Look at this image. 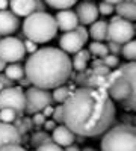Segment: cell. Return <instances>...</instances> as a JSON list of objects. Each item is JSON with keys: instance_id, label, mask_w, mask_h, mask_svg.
I'll list each match as a JSON object with an SVG mask.
<instances>
[{"instance_id": "1", "label": "cell", "mask_w": 136, "mask_h": 151, "mask_svg": "<svg viewBox=\"0 0 136 151\" xmlns=\"http://www.w3.org/2000/svg\"><path fill=\"white\" fill-rule=\"evenodd\" d=\"M64 116L65 125L74 134L95 137L112 127L115 104L103 89L79 88L64 103Z\"/></svg>"}, {"instance_id": "2", "label": "cell", "mask_w": 136, "mask_h": 151, "mask_svg": "<svg viewBox=\"0 0 136 151\" xmlns=\"http://www.w3.org/2000/svg\"><path fill=\"white\" fill-rule=\"evenodd\" d=\"M24 71L33 86L48 91L67 83L73 71V62L64 50L44 47L29 56Z\"/></svg>"}, {"instance_id": "3", "label": "cell", "mask_w": 136, "mask_h": 151, "mask_svg": "<svg viewBox=\"0 0 136 151\" xmlns=\"http://www.w3.org/2000/svg\"><path fill=\"white\" fill-rule=\"evenodd\" d=\"M23 33L27 40L44 44L52 41L58 33V24L53 15L47 12H35L23 21Z\"/></svg>"}, {"instance_id": "4", "label": "cell", "mask_w": 136, "mask_h": 151, "mask_svg": "<svg viewBox=\"0 0 136 151\" xmlns=\"http://www.w3.org/2000/svg\"><path fill=\"white\" fill-rule=\"evenodd\" d=\"M101 151H136V129L126 124L110 127L103 134Z\"/></svg>"}, {"instance_id": "5", "label": "cell", "mask_w": 136, "mask_h": 151, "mask_svg": "<svg viewBox=\"0 0 136 151\" xmlns=\"http://www.w3.org/2000/svg\"><path fill=\"white\" fill-rule=\"evenodd\" d=\"M135 33H136L135 26L129 20H124L118 15L114 17L112 20H109V29H107V40L109 41L124 45L133 40Z\"/></svg>"}, {"instance_id": "6", "label": "cell", "mask_w": 136, "mask_h": 151, "mask_svg": "<svg viewBox=\"0 0 136 151\" xmlns=\"http://www.w3.org/2000/svg\"><path fill=\"white\" fill-rule=\"evenodd\" d=\"M26 56L24 42L15 36H5L0 40V58L6 64H17Z\"/></svg>"}, {"instance_id": "7", "label": "cell", "mask_w": 136, "mask_h": 151, "mask_svg": "<svg viewBox=\"0 0 136 151\" xmlns=\"http://www.w3.org/2000/svg\"><path fill=\"white\" fill-rule=\"evenodd\" d=\"M53 95L50 91L32 86L26 91V112L30 115L42 112L47 106H52Z\"/></svg>"}, {"instance_id": "8", "label": "cell", "mask_w": 136, "mask_h": 151, "mask_svg": "<svg viewBox=\"0 0 136 151\" xmlns=\"http://www.w3.org/2000/svg\"><path fill=\"white\" fill-rule=\"evenodd\" d=\"M2 109H14L17 113L26 112V92L18 86L5 88L0 92V110Z\"/></svg>"}, {"instance_id": "9", "label": "cell", "mask_w": 136, "mask_h": 151, "mask_svg": "<svg viewBox=\"0 0 136 151\" xmlns=\"http://www.w3.org/2000/svg\"><path fill=\"white\" fill-rule=\"evenodd\" d=\"M121 76L126 79L130 88V94L126 101H122V107L126 110H136V60L127 62V64L119 67Z\"/></svg>"}, {"instance_id": "10", "label": "cell", "mask_w": 136, "mask_h": 151, "mask_svg": "<svg viewBox=\"0 0 136 151\" xmlns=\"http://www.w3.org/2000/svg\"><path fill=\"white\" fill-rule=\"evenodd\" d=\"M130 94V88L126 79L121 76L119 70H115L114 73H110V85L107 88V95L115 100V101H126L127 97Z\"/></svg>"}, {"instance_id": "11", "label": "cell", "mask_w": 136, "mask_h": 151, "mask_svg": "<svg viewBox=\"0 0 136 151\" xmlns=\"http://www.w3.org/2000/svg\"><path fill=\"white\" fill-rule=\"evenodd\" d=\"M76 14L79 18V23L82 26H91L92 23L98 20V6L94 5L92 2H82L77 5Z\"/></svg>"}, {"instance_id": "12", "label": "cell", "mask_w": 136, "mask_h": 151, "mask_svg": "<svg viewBox=\"0 0 136 151\" xmlns=\"http://www.w3.org/2000/svg\"><path fill=\"white\" fill-rule=\"evenodd\" d=\"M56 24H58V30H62L64 33L67 32H73L76 30L79 26V18L77 14L71 9H65V11H59L55 15Z\"/></svg>"}, {"instance_id": "13", "label": "cell", "mask_w": 136, "mask_h": 151, "mask_svg": "<svg viewBox=\"0 0 136 151\" xmlns=\"http://www.w3.org/2000/svg\"><path fill=\"white\" fill-rule=\"evenodd\" d=\"M59 45H60V50H64V52L68 55V53H79L80 50H83V40L79 36V33L76 30L73 32H67L60 36L59 40Z\"/></svg>"}, {"instance_id": "14", "label": "cell", "mask_w": 136, "mask_h": 151, "mask_svg": "<svg viewBox=\"0 0 136 151\" xmlns=\"http://www.w3.org/2000/svg\"><path fill=\"white\" fill-rule=\"evenodd\" d=\"M20 27V20L12 11H0V36H11Z\"/></svg>"}, {"instance_id": "15", "label": "cell", "mask_w": 136, "mask_h": 151, "mask_svg": "<svg viewBox=\"0 0 136 151\" xmlns=\"http://www.w3.org/2000/svg\"><path fill=\"white\" fill-rule=\"evenodd\" d=\"M20 145L21 144V133L12 124L0 122V150L6 145Z\"/></svg>"}, {"instance_id": "16", "label": "cell", "mask_w": 136, "mask_h": 151, "mask_svg": "<svg viewBox=\"0 0 136 151\" xmlns=\"http://www.w3.org/2000/svg\"><path fill=\"white\" fill-rule=\"evenodd\" d=\"M9 8L17 17H29L36 12V0H9Z\"/></svg>"}, {"instance_id": "17", "label": "cell", "mask_w": 136, "mask_h": 151, "mask_svg": "<svg viewBox=\"0 0 136 151\" xmlns=\"http://www.w3.org/2000/svg\"><path fill=\"white\" fill-rule=\"evenodd\" d=\"M52 139L59 147L65 148V147H70V145L74 144V141H76V134H74L65 124H60V125H58V127L53 130Z\"/></svg>"}, {"instance_id": "18", "label": "cell", "mask_w": 136, "mask_h": 151, "mask_svg": "<svg viewBox=\"0 0 136 151\" xmlns=\"http://www.w3.org/2000/svg\"><path fill=\"white\" fill-rule=\"evenodd\" d=\"M115 11L118 17L129 20V21H136V3L133 0H124L119 5L115 6Z\"/></svg>"}, {"instance_id": "19", "label": "cell", "mask_w": 136, "mask_h": 151, "mask_svg": "<svg viewBox=\"0 0 136 151\" xmlns=\"http://www.w3.org/2000/svg\"><path fill=\"white\" fill-rule=\"evenodd\" d=\"M107 29H109V23L106 20H97L89 27V36L94 41L103 42L107 38Z\"/></svg>"}, {"instance_id": "20", "label": "cell", "mask_w": 136, "mask_h": 151, "mask_svg": "<svg viewBox=\"0 0 136 151\" xmlns=\"http://www.w3.org/2000/svg\"><path fill=\"white\" fill-rule=\"evenodd\" d=\"M89 50H80L79 53H76L73 62V68L76 70L77 73H83L86 70V65H88V60H89Z\"/></svg>"}, {"instance_id": "21", "label": "cell", "mask_w": 136, "mask_h": 151, "mask_svg": "<svg viewBox=\"0 0 136 151\" xmlns=\"http://www.w3.org/2000/svg\"><path fill=\"white\" fill-rule=\"evenodd\" d=\"M5 74L14 82V80H21L24 76H26V71H24V67L20 65L18 62L17 64H9L5 68Z\"/></svg>"}, {"instance_id": "22", "label": "cell", "mask_w": 136, "mask_h": 151, "mask_svg": "<svg viewBox=\"0 0 136 151\" xmlns=\"http://www.w3.org/2000/svg\"><path fill=\"white\" fill-rule=\"evenodd\" d=\"M73 92H71V89L67 86V85H62V86H58V88H55L53 89V92H52V95H53V100L56 103H59V104H64L67 100L70 98V95H71Z\"/></svg>"}, {"instance_id": "23", "label": "cell", "mask_w": 136, "mask_h": 151, "mask_svg": "<svg viewBox=\"0 0 136 151\" xmlns=\"http://www.w3.org/2000/svg\"><path fill=\"white\" fill-rule=\"evenodd\" d=\"M89 53L94 56H98V58H106L109 55L107 44H103L100 41H92L89 44Z\"/></svg>"}, {"instance_id": "24", "label": "cell", "mask_w": 136, "mask_h": 151, "mask_svg": "<svg viewBox=\"0 0 136 151\" xmlns=\"http://www.w3.org/2000/svg\"><path fill=\"white\" fill-rule=\"evenodd\" d=\"M44 2L52 6L55 9H60V11H65V9H70L71 6H74L77 3V0H44Z\"/></svg>"}, {"instance_id": "25", "label": "cell", "mask_w": 136, "mask_h": 151, "mask_svg": "<svg viewBox=\"0 0 136 151\" xmlns=\"http://www.w3.org/2000/svg\"><path fill=\"white\" fill-rule=\"evenodd\" d=\"M121 55L126 59H129L130 62L136 60V40H132L127 44L122 45V53Z\"/></svg>"}, {"instance_id": "26", "label": "cell", "mask_w": 136, "mask_h": 151, "mask_svg": "<svg viewBox=\"0 0 136 151\" xmlns=\"http://www.w3.org/2000/svg\"><path fill=\"white\" fill-rule=\"evenodd\" d=\"M18 113L14 109H2L0 110V122H5V124H12L17 119Z\"/></svg>"}, {"instance_id": "27", "label": "cell", "mask_w": 136, "mask_h": 151, "mask_svg": "<svg viewBox=\"0 0 136 151\" xmlns=\"http://www.w3.org/2000/svg\"><path fill=\"white\" fill-rule=\"evenodd\" d=\"M50 141H53V139L47 133H35L32 136V145H35L36 148L42 144H45V142H50Z\"/></svg>"}, {"instance_id": "28", "label": "cell", "mask_w": 136, "mask_h": 151, "mask_svg": "<svg viewBox=\"0 0 136 151\" xmlns=\"http://www.w3.org/2000/svg\"><path fill=\"white\" fill-rule=\"evenodd\" d=\"M59 125L60 124H65V116H64V104H59L55 107V112H53V118Z\"/></svg>"}, {"instance_id": "29", "label": "cell", "mask_w": 136, "mask_h": 151, "mask_svg": "<svg viewBox=\"0 0 136 151\" xmlns=\"http://www.w3.org/2000/svg\"><path fill=\"white\" fill-rule=\"evenodd\" d=\"M35 151H64V148L59 147L58 144H55L53 141H50V142H45V144L40 145Z\"/></svg>"}, {"instance_id": "30", "label": "cell", "mask_w": 136, "mask_h": 151, "mask_svg": "<svg viewBox=\"0 0 136 151\" xmlns=\"http://www.w3.org/2000/svg\"><path fill=\"white\" fill-rule=\"evenodd\" d=\"M103 64L107 68H115V67L119 65V58L115 56V55H107L106 58H103Z\"/></svg>"}, {"instance_id": "31", "label": "cell", "mask_w": 136, "mask_h": 151, "mask_svg": "<svg viewBox=\"0 0 136 151\" xmlns=\"http://www.w3.org/2000/svg\"><path fill=\"white\" fill-rule=\"evenodd\" d=\"M114 11H115L114 5H110L107 2H100V5H98V12H100L101 15H110Z\"/></svg>"}, {"instance_id": "32", "label": "cell", "mask_w": 136, "mask_h": 151, "mask_svg": "<svg viewBox=\"0 0 136 151\" xmlns=\"http://www.w3.org/2000/svg\"><path fill=\"white\" fill-rule=\"evenodd\" d=\"M107 48H109V55H115V56H118L119 53H122V45H121V44H118V42H112V41H109Z\"/></svg>"}, {"instance_id": "33", "label": "cell", "mask_w": 136, "mask_h": 151, "mask_svg": "<svg viewBox=\"0 0 136 151\" xmlns=\"http://www.w3.org/2000/svg\"><path fill=\"white\" fill-rule=\"evenodd\" d=\"M24 48H26V52H29L30 55H33V53H36L38 52V44L36 42H33V41H30V40H26L24 41Z\"/></svg>"}, {"instance_id": "34", "label": "cell", "mask_w": 136, "mask_h": 151, "mask_svg": "<svg viewBox=\"0 0 136 151\" xmlns=\"http://www.w3.org/2000/svg\"><path fill=\"white\" fill-rule=\"evenodd\" d=\"M45 121H47V118L44 116V113H42V112L35 113L33 118H32V124H35V125H44Z\"/></svg>"}, {"instance_id": "35", "label": "cell", "mask_w": 136, "mask_h": 151, "mask_svg": "<svg viewBox=\"0 0 136 151\" xmlns=\"http://www.w3.org/2000/svg\"><path fill=\"white\" fill-rule=\"evenodd\" d=\"M76 32L79 33V36L82 38L83 42L86 44V41H88V38H89V30H86V27H85V26H77Z\"/></svg>"}, {"instance_id": "36", "label": "cell", "mask_w": 136, "mask_h": 151, "mask_svg": "<svg viewBox=\"0 0 136 151\" xmlns=\"http://www.w3.org/2000/svg\"><path fill=\"white\" fill-rule=\"evenodd\" d=\"M0 83H2L5 88H12V86H14V85H12L14 82H12L6 74H2V73H0Z\"/></svg>"}, {"instance_id": "37", "label": "cell", "mask_w": 136, "mask_h": 151, "mask_svg": "<svg viewBox=\"0 0 136 151\" xmlns=\"http://www.w3.org/2000/svg\"><path fill=\"white\" fill-rule=\"evenodd\" d=\"M0 151H27V150H26V148H23L21 145L12 144V145H6V147H3Z\"/></svg>"}, {"instance_id": "38", "label": "cell", "mask_w": 136, "mask_h": 151, "mask_svg": "<svg viewBox=\"0 0 136 151\" xmlns=\"http://www.w3.org/2000/svg\"><path fill=\"white\" fill-rule=\"evenodd\" d=\"M56 124H58V122H56L55 119H47V121H45V124H44V129H45V130H48V132H53V130L58 127Z\"/></svg>"}, {"instance_id": "39", "label": "cell", "mask_w": 136, "mask_h": 151, "mask_svg": "<svg viewBox=\"0 0 136 151\" xmlns=\"http://www.w3.org/2000/svg\"><path fill=\"white\" fill-rule=\"evenodd\" d=\"M53 112H55L53 106H47V107L42 110V113H44V116H45V118H48V116H53Z\"/></svg>"}, {"instance_id": "40", "label": "cell", "mask_w": 136, "mask_h": 151, "mask_svg": "<svg viewBox=\"0 0 136 151\" xmlns=\"http://www.w3.org/2000/svg\"><path fill=\"white\" fill-rule=\"evenodd\" d=\"M36 12H45V3L42 0H36Z\"/></svg>"}, {"instance_id": "41", "label": "cell", "mask_w": 136, "mask_h": 151, "mask_svg": "<svg viewBox=\"0 0 136 151\" xmlns=\"http://www.w3.org/2000/svg\"><path fill=\"white\" fill-rule=\"evenodd\" d=\"M9 6V0H0V11H5Z\"/></svg>"}, {"instance_id": "42", "label": "cell", "mask_w": 136, "mask_h": 151, "mask_svg": "<svg viewBox=\"0 0 136 151\" xmlns=\"http://www.w3.org/2000/svg\"><path fill=\"white\" fill-rule=\"evenodd\" d=\"M64 151H80V148H79L77 145H74V144H73V145H70V147H65Z\"/></svg>"}, {"instance_id": "43", "label": "cell", "mask_w": 136, "mask_h": 151, "mask_svg": "<svg viewBox=\"0 0 136 151\" xmlns=\"http://www.w3.org/2000/svg\"><path fill=\"white\" fill-rule=\"evenodd\" d=\"M101 2H107V3H110V5L117 6V5H119L121 2H124V0H101Z\"/></svg>"}, {"instance_id": "44", "label": "cell", "mask_w": 136, "mask_h": 151, "mask_svg": "<svg viewBox=\"0 0 136 151\" xmlns=\"http://www.w3.org/2000/svg\"><path fill=\"white\" fill-rule=\"evenodd\" d=\"M5 68H6V62H5L2 58H0V73H3Z\"/></svg>"}, {"instance_id": "45", "label": "cell", "mask_w": 136, "mask_h": 151, "mask_svg": "<svg viewBox=\"0 0 136 151\" xmlns=\"http://www.w3.org/2000/svg\"><path fill=\"white\" fill-rule=\"evenodd\" d=\"M83 151H94V150H92V148H85Z\"/></svg>"}, {"instance_id": "46", "label": "cell", "mask_w": 136, "mask_h": 151, "mask_svg": "<svg viewBox=\"0 0 136 151\" xmlns=\"http://www.w3.org/2000/svg\"><path fill=\"white\" fill-rule=\"evenodd\" d=\"M133 2H135V3H136V0H133Z\"/></svg>"}, {"instance_id": "47", "label": "cell", "mask_w": 136, "mask_h": 151, "mask_svg": "<svg viewBox=\"0 0 136 151\" xmlns=\"http://www.w3.org/2000/svg\"><path fill=\"white\" fill-rule=\"evenodd\" d=\"M135 121H136V118H135Z\"/></svg>"}]
</instances>
